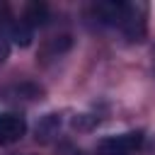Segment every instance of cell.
I'll list each match as a JSON object with an SVG mask.
<instances>
[{"instance_id":"3","label":"cell","mask_w":155,"mask_h":155,"mask_svg":"<svg viewBox=\"0 0 155 155\" xmlns=\"http://www.w3.org/2000/svg\"><path fill=\"white\" fill-rule=\"evenodd\" d=\"M27 133V121L19 114H0V145H10L17 143L22 136Z\"/></svg>"},{"instance_id":"2","label":"cell","mask_w":155,"mask_h":155,"mask_svg":"<svg viewBox=\"0 0 155 155\" xmlns=\"http://www.w3.org/2000/svg\"><path fill=\"white\" fill-rule=\"evenodd\" d=\"M143 143V131H128L119 136H109L99 143V155H131Z\"/></svg>"},{"instance_id":"1","label":"cell","mask_w":155,"mask_h":155,"mask_svg":"<svg viewBox=\"0 0 155 155\" xmlns=\"http://www.w3.org/2000/svg\"><path fill=\"white\" fill-rule=\"evenodd\" d=\"M116 27L128 41H140L148 29V5L145 2H121Z\"/></svg>"},{"instance_id":"6","label":"cell","mask_w":155,"mask_h":155,"mask_svg":"<svg viewBox=\"0 0 155 155\" xmlns=\"http://www.w3.org/2000/svg\"><path fill=\"white\" fill-rule=\"evenodd\" d=\"M7 22L10 19H0V63L7 61L10 56V36H7Z\"/></svg>"},{"instance_id":"7","label":"cell","mask_w":155,"mask_h":155,"mask_svg":"<svg viewBox=\"0 0 155 155\" xmlns=\"http://www.w3.org/2000/svg\"><path fill=\"white\" fill-rule=\"evenodd\" d=\"M73 155H85V153H73Z\"/></svg>"},{"instance_id":"5","label":"cell","mask_w":155,"mask_h":155,"mask_svg":"<svg viewBox=\"0 0 155 155\" xmlns=\"http://www.w3.org/2000/svg\"><path fill=\"white\" fill-rule=\"evenodd\" d=\"M46 17H48V7L41 5V2H29V5L24 7V15H22V19H24L31 29L39 27V24H44Z\"/></svg>"},{"instance_id":"4","label":"cell","mask_w":155,"mask_h":155,"mask_svg":"<svg viewBox=\"0 0 155 155\" xmlns=\"http://www.w3.org/2000/svg\"><path fill=\"white\" fill-rule=\"evenodd\" d=\"M7 36L17 44V46H29L31 39H34V29L24 22V19H10L7 22Z\"/></svg>"}]
</instances>
